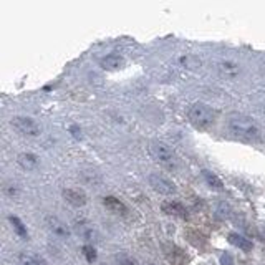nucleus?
I'll list each match as a JSON object with an SVG mask.
<instances>
[{
	"label": "nucleus",
	"instance_id": "2",
	"mask_svg": "<svg viewBox=\"0 0 265 265\" xmlns=\"http://www.w3.org/2000/svg\"><path fill=\"white\" fill-rule=\"evenodd\" d=\"M151 154L161 166L167 167V169H177L179 167V158L176 156V153L162 141H153L151 146Z\"/></svg>",
	"mask_w": 265,
	"mask_h": 265
},
{
	"label": "nucleus",
	"instance_id": "1",
	"mask_svg": "<svg viewBox=\"0 0 265 265\" xmlns=\"http://www.w3.org/2000/svg\"><path fill=\"white\" fill-rule=\"evenodd\" d=\"M229 131L244 141H260L262 139V131H260L259 124L252 118L244 116V114H232L227 119Z\"/></svg>",
	"mask_w": 265,
	"mask_h": 265
},
{
	"label": "nucleus",
	"instance_id": "14",
	"mask_svg": "<svg viewBox=\"0 0 265 265\" xmlns=\"http://www.w3.org/2000/svg\"><path fill=\"white\" fill-rule=\"evenodd\" d=\"M229 242L235 245V247H239L240 250H244V252H249V250H252V242H250L249 239H245L244 235H240V234H229Z\"/></svg>",
	"mask_w": 265,
	"mask_h": 265
},
{
	"label": "nucleus",
	"instance_id": "10",
	"mask_svg": "<svg viewBox=\"0 0 265 265\" xmlns=\"http://www.w3.org/2000/svg\"><path fill=\"white\" fill-rule=\"evenodd\" d=\"M63 199L75 207H83L86 204V194L80 189H65Z\"/></svg>",
	"mask_w": 265,
	"mask_h": 265
},
{
	"label": "nucleus",
	"instance_id": "20",
	"mask_svg": "<svg viewBox=\"0 0 265 265\" xmlns=\"http://www.w3.org/2000/svg\"><path fill=\"white\" fill-rule=\"evenodd\" d=\"M83 254H85V257H86V260H88L90 264L96 260V250H95L93 245H85V247H83Z\"/></svg>",
	"mask_w": 265,
	"mask_h": 265
},
{
	"label": "nucleus",
	"instance_id": "11",
	"mask_svg": "<svg viewBox=\"0 0 265 265\" xmlns=\"http://www.w3.org/2000/svg\"><path fill=\"white\" fill-rule=\"evenodd\" d=\"M103 204H105L106 209H109V211L114 212V214H118V215H126V212H128V207L124 206L123 202L118 199V197H113V196L105 197Z\"/></svg>",
	"mask_w": 265,
	"mask_h": 265
},
{
	"label": "nucleus",
	"instance_id": "6",
	"mask_svg": "<svg viewBox=\"0 0 265 265\" xmlns=\"http://www.w3.org/2000/svg\"><path fill=\"white\" fill-rule=\"evenodd\" d=\"M47 225H48V230H50L53 235H56V237H60V239L70 237V230L66 227V224L61 222L58 217H53V215L47 217Z\"/></svg>",
	"mask_w": 265,
	"mask_h": 265
},
{
	"label": "nucleus",
	"instance_id": "17",
	"mask_svg": "<svg viewBox=\"0 0 265 265\" xmlns=\"http://www.w3.org/2000/svg\"><path fill=\"white\" fill-rule=\"evenodd\" d=\"M10 222L13 225V229H15V232L20 235L22 239H28V232H27V227L23 225V222L15 215H10Z\"/></svg>",
	"mask_w": 265,
	"mask_h": 265
},
{
	"label": "nucleus",
	"instance_id": "15",
	"mask_svg": "<svg viewBox=\"0 0 265 265\" xmlns=\"http://www.w3.org/2000/svg\"><path fill=\"white\" fill-rule=\"evenodd\" d=\"M38 158L35 156V154H32V153H23L18 156V164H20L23 169H27V171H30V169H35V167L38 166Z\"/></svg>",
	"mask_w": 265,
	"mask_h": 265
},
{
	"label": "nucleus",
	"instance_id": "9",
	"mask_svg": "<svg viewBox=\"0 0 265 265\" xmlns=\"http://www.w3.org/2000/svg\"><path fill=\"white\" fill-rule=\"evenodd\" d=\"M217 70L220 71V75L225 76V78L234 80V78H237L240 73V65L235 63L232 60H224L217 65Z\"/></svg>",
	"mask_w": 265,
	"mask_h": 265
},
{
	"label": "nucleus",
	"instance_id": "21",
	"mask_svg": "<svg viewBox=\"0 0 265 265\" xmlns=\"http://www.w3.org/2000/svg\"><path fill=\"white\" fill-rule=\"evenodd\" d=\"M5 194H7L8 197H17L18 189H17L15 186H5Z\"/></svg>",
	"mask_w": 265,
	"mask_h": 265
},
{
	"label": "nucleus",
	"instance_id": "7",
	"mask_svg": "<svg viewBox=\"0 0 265 265\" xmlns=\"http://www.w3.org/2000/svg\"><path fill=\"white\" fill-rule=\"evenodd\" d=\"M161 209H162V212H164V214L172 215V217L187 219V209L181 204V202H177V201H166V202H162Z\"/></svg>",
	"mask_w": 265,
	"mask_h": 265
},
{
	"label": "nucleus",
	"instance_id": "22",
	"mask_svg": "<svg viewBox=\"0 0 265 265\" xmlns=\"http://www.w3.org/2000/svg\"><path fill=\"white\" fill-rule=\"evenodd\" d=\"M220 265H232V255L224 254L222 257H220Z\"/></svg>",
	"mask_w": 265,
	"mask_h": 265
},
{
	"label": "nucleus",
	"instance_id": "4",
	"mask_svg": "<svg viewBox=\"0 0 265 265\" xmlns=\"http://www.w3.org/2000/svg\"><path fill=\"white\" fill-rule=\"evenodd\" d=\"M148 181H149V186H151L153 189L158 192V194L172 196V194H176V192H177V187H176L174 182H172L171 179H167L166 176L158 174V172H154V174H149Z\"/></svg>",
	"mask_w": 265,
	"mask_h": 265
},
{
	"label": "nucleus",
	"instance_id": "12",
	"mask_svg": "<svg viewBox=\"0 0 265 265\" xmlns=\"http://www.w3.org/2000/svg\"><path fill=\"white\" fill-rule=\"evenodd\" d=\"M76 232H78L85 240H88V242L96 239V230L93 227V224L86 222L83 219H81L80 222H76Z\"/></svg>",
	"mask_w": 265,
	"mask_h": 265
},
{
	"label": "nucleus",
	"instance_id": "16",
	"mask_svg": "<svg viewBox=\"0 0 265 265\" xmlns=\"http://www.w3.org/2000/svg\"><path fill=\"white\" fill-rule=\"evenodd\" d=\"M202 177H204V181L207 182V186L212 187V189H215V191H224L222 181H220L219 177L214 174V172L204 169V171H202Z\"/></svg>",
	"mask_w": 265,
	"mask_h": 265
},
{
	"label": "nucleus",
	"instance_id": "5",
	"mask_svg": "<svg viewBox=\"0 0 265 265\" xmlns=\"http://www.w3.org/2000/svg\"><path fill=\"white\" fill-rule=\"evenodd\" d=\"M12 126L17 129L20 134H25V136H40L42 128L35 119L28 118V116H15L12 118Z\"/></svg>",
	"mask_w": 265,
	"mask_h": 265
},
{
	"label": "nucleus",
	"instance_id": "19",
	"mask_svg": "<svg viewBox=\"0 0 265 265\" xmlns=\"http://www.w3.org/2000/svg\"><path fill=\"white\" fill-rule=\"evenodd\" d=\"M116 262H118V265H138L136 260H134L131 255H128V254H118L116 255Z\"/></svg>",
	"mask_w": 265,
	"mask_h": 265
},
{
	"label": "nucleus",
	"instance_id": "13",
	"mask_svg": "<svg viewBox=\"0 0 265 265\" xmlns=\"http://www.w3.org/2000/svg\"><path fill=\"white\" fill-rule=\"evenodd\" d=\"M18 265H47V260L37 254L23 252L18 255Z\"/></svg>",
	"mask_w": 265,
	"mask_h": 265
},
{
	"label": "nucleus",
	"instance_id": "18",
	"mask_svg": "<svg viewBox=\"0 0 265 265\" xmlns=\"http://www.w3.org/2000/svg\"><path fill=\"white\" fill-rule=\"evenodd\" d=\"M181 63L186 65L187 68H197V66L201 65V60H197L196 56H192V55H186L181 58Z\"/></svg>",
	"mask_w": 265,
	"mask_h": 265
},
{
	"label": "nucleus",
	"instance_id": "3",
	"mask_svg": "<svg viewBox=\"0 0 265 265\" xmlns=\"http://www.w3.org/2000/svg\"><path fill=\"white\" fill-rule=\"evenodd\" d=\"M215 111L206 103H194L189 108V119L199 128H209L215 121Z\"/></svg>",
	"mask_w": 265,
	"mask_h": 265
},
{
	"label": "nucleus",
	"instance_id": "8",
	"mask_svg": "<svg viewBox=\"0 0 265 265\" xmlns=\"http://www.w3.org/2000/svg\"><path fill=\"white\" fill-rule=\"evenodd\" d=\"M100 66L103 70H108V71H114V70H119L124 66V58L123 56L116 55V53H111V55H106L103 58L100 60Z\"/></svg>",
	"mask_w": 265,
	"mask_h": 265
},
{
	"label": "nucleus",
	"instance_id": "23",
	"mask_svg": "<svg viewBox=\"0 0 265 265\" xmlns=\"http://www.w3.org/2000/svg\"><path fill=\"white\" fill-rule=\"evenodd\" d=\"M151 265H154V264H151Z\"/></svg>",
	"mask_w": 265,
	"mask_h": 265
}]
</instances>
